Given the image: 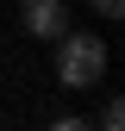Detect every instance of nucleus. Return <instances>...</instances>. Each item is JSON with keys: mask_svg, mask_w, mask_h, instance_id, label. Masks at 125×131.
Segmentation results:
<instances>
[{"mask_svg": "<svg viewBox=\"0 0 125 131\" xmlns=\"http://www.w3.org/2000/svg\"><path fill=\"white\" fill-rule=\"evenodd\" d=\"M19 19H25L31 38H62V31H69V6H62V0H25Z\"/></svg>", "mask_w": 125, "mask_h": 131, "instance_id": "2", "label": "nucleus"}, {"mask_svg": "<svg viewBox=\"0 0 125 131\" xmlns=\"http://www.w3.org/2000/svg\"><path fill=\"white\" fill-rule=\"evenodd\" d=\"M94 13H106V19H119V13H125V0H94Z\"/></svg>", "mask_w": 125, "mask_h": 131, "instance_id": "5", "label": "nucleus"}, {"mask_svg": "<svg viewBox=\"0 0 125 131\" xmlns=\"http://www.w3.org/2000/svg\"><path fill=\"white\" fill-rule=\"evenodd\" d=\"M106 75V44L88 31H62L56 38V81L62 88H94Z\"/></svg>", "mask_w": 125, "mask_h": 131, "instance_id": "1", "label": "nucleus"}, {"mask_svg": "<svg viewBox=\"0 0 125 131\" xmlns=\"http://www.w3.org/2000/svg\"><path fill=\"white\" fill-rule=\"evenodd\" d=\"M94 131H125V100H106V112H100Z\"/></svg>", "mask_w": 125, "mask_h": 131, "instance_id": "3", "label": "nucleus"}, {"mask_svg": "<svg viewBox=\"0 0 125 131\" xmlns=\"http://www.w3.org/2000/svg\"><path fill=\"white\" fill-rule=\"evenodd\" d=\"M44 131H94V125H88V119H50Z\"/></svg>", "mask_w": 125, "mask_h": 131, "instance_id": "4", "label": "nucleus"}]
</instances>
